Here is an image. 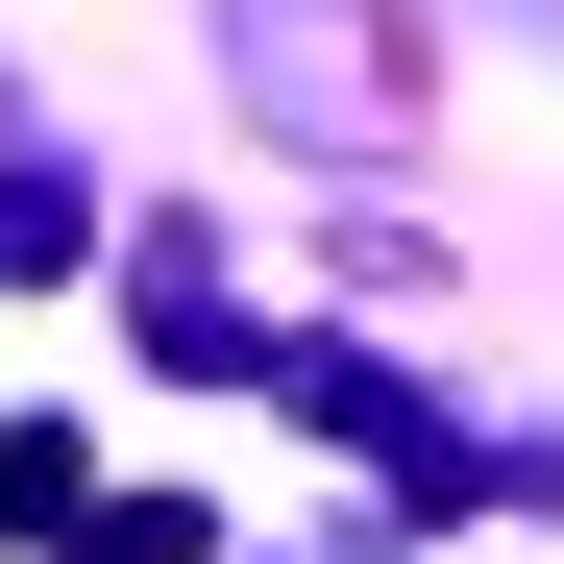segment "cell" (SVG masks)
<instances>
[{
    "label": "cell",
    "instance_id": "obj_1",
    "mask_svg": "<svg viewBox=\"0 0 564 564\" xmlns=\"http://www.w3.org/2000/svg\"><path fill=\"white\" fill-rule=\"evenodd\" d=\"M221 50H246V99L295 148H393L417 123V25L393 0H221Z\"/></svg>",
    "mask_w": 564,
    "mask_h": 564
},
{
    "label": "cell",
    "instance_id": "obj_2",
    "mask_svg": "<svg viewBox=\"0 0 564 564\" xmlns=\"http://www.w3.org/2000/svg\"><path fill=\"white\" fill-rule=\"evenodd\" d=\"M123 344H148V368H246V295H221L197 221H123Z\"/></svg>",
    "mask_w": 564,
    "mask_h": 564
},
{
    "label": "cell",
    "instance_id": "obj_3",
    "mask_svg": "<svg viewBox=\"0 0 564 564\" xmlns=\"http://www.w3.org/2000/svg\"><path fill=\"white\" fill-rule=\"evenodd\" d=\"M74 491H99V442H74V417H0V540H74Z\"/></svg>",
    "mask_w": 564,
    "mask_h": 564
},
{
    "label": "cell",
    "instance_id": "obj_4",
    "mask_svg": "<svg viewBox=\"0 0 564 564\" xmlns=\"http://www.w3.org/2000/svg\"><path fill=\"white\" fill-rule=\"evenodd\" d=\"M74 246V172H0V270H50Z\"/></svg>",
    "mask_w": 564,
    "mask_h": 564
},
{
    "label": "cell",
    "instance_id": "obj_5",
    "mask_svg": "<svg viewBox=\"0 0 564 564\" xmlns=\"http://www.w3.org/2000/svg\"><path fill=\"white\" fill-rule=\"evenodd\" d=\"M197 540H221V516H172V491H148V516H99L74 564H197Z\"/></svg>",
    "mask_w": 564,
    "mask_h": 564
}]
</instances>
